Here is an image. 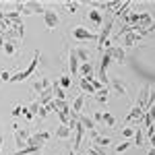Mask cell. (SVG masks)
Returning a JSON list of instances; mask_svg holds the SVG:
<instances>
[{
  "label": "cell",
  "instance_id": "obj_50",
  "mask_svg": "<svg viewBox=\"0 0 155 155\" xmlns=\"http://www.w3.org/2000/svg\"><path fill=\"white\" fill-rule=\"evenodd\" d=\"M68 155H77V153H74V151H72V149H71V151H68Z\"/></svg>",
  "mask_w": 155,
  "mask_h": 155
},
{
  "label": "cell",
  "instance_id": "obj_44",
  "mask_svg": "<svg viewBox=\"0 0 155 155\" xmlns=\"http://www.w3.org/2000/svg\"><path fill=\"white\" fill-rule=\"evenodd\" d=\"M11 77H12V74L8 71H2V72H0V79H2V81H11Z\"/></svg>",
  "mask_w": 155,
  "mask_h": 155
},
{
  "label": "cell",
  "instance_id": "obj_5",
  "mask_svg": "<svg viewBox=\"0 0 155 155\" xmlns=\"http://www.w3.org/2000/svg\"><path fill=\"white\" fill-rule=\"evenodd\" d=\"M72 37L79 39V41H89V39H95L97 41V33L95 31H91V29H87V27H81V25L72 29Z\"/></svg>",
  "mask_w": 155,
  "mask_h": 155
},
{
  "label": "cell",
  "instance_id": "obj_18",
  "mask_svg": "<svg viewBox=\"0 0 155 155\" xmlns=\"http://www.w3.org/2000/svg\"><path fill=\"white\" fill-rule=\"evenodd\" d=\"M153 23H155V21H153V17H151V12H139V27L149 29Z\"/></svg>",
  "mask_w": 155,
  "mask_h": 155
},
{
  "label": "cell",
  "instance_id": "obj_29",
  "mask_svg": "<svg viewBox=\"0 0 155 155\" xmlns=\"http://www.w3.org/2000/svg\"><path fill=\"white\" fill-rule=\"evenodd\" d=\"M52 89H54V97H56V99H66V91L58 85V81L52 83Z\"/></svg>",
  "mask_w": 155,
  "mask_h": 155
},
{
  "label": "cell",
  "instance_id": "obj_27",
  "mask_svg": "<svg viewBox=\"0 0 155 155\" xmlns=\"http://www.w3.org/2000/svg\"><path fill=\"white\" fill-rule=\"evenodd\" d=\"M83 106H85V95H77L74 99H72V107H71V112L79 114V112L83 110Z\"/></svg>",
  "mask_w": 155,
  "mask_h": 155
},
{
  "label": "cell",
  "instance_id": "obj_41",
  "mask_svg": "<svg viewBox=\"0 0 155 155\" xmlns=\"http://www.w3.org/2000/svg\"><path fill=\"white\" fill-rule=\"evenodd\" d=\"M48 114H50V112H48V107H46V106H41V107H39V112H37V116H35V118H37V120H44L46 116H48Z\"/></svg>",
  "mask_w": 155,
  "mask_h": 155
},
{
  "label": "cell",
  "instance_id": "obj_33",
  "mask_svg": "<svg viewBox=\"0 0 155 155\" xmlns=\"http://www.w3.org/2000/svg\"><path fill=\"white\" fill-rule=\"evenodd\" d=\"M104 124H106V126H114V124H116V118H114V114H110V112H104Z\"/></svg>",
  "mask_w": 155,
  "mask_h": 155
},
{
  "label": "cell",
  "instance_id": "obj_38",
  "mask_svg": "<svg viewBox=\"0 0 155 155\" xmlns=\"http://www.w3.org/2000/svg\"><path fill=\"white\" fill-rule=\"evenodd\" d=\"M64 6H66V11L71 12V15H74L77 8H79V2H64Z\"/></svg>",
  "mask_w": 155,
  "mask_h": 155
},
{
  "label": "cell",
  "instance_id": "obj_48",
  "mask_svg": "<svg viewBox=\"0 0 155 155\" xmlns=\"http://www.w3.org/2000/svg\"><path fill=\"white\" fill-rule=\"evenodd\" d=\"M147 155H155V149H153V147L149 149V153H147Z\"/></svg>",
  "mask_w": 155,
  "mask_h": 155
},
{
  "label": "cell",
  "instance_id": "obj_3",
  "mask_svg": "<svg viewBox=\"0 0 155 155\" xmlns=\"http://www.w3.org/2000/svg\"><path fill=\"white\" fill-rule=\"evenodd\" d=\"M112 29H114V17H107L106 23L101 25V29H99V33H97V48L101 50V52H104V46H106V41H110Z\"/></svg>",
  "mask_w": 155,
  "mask_h": 155
},
{
  "label": "cell",
  "instance_id": "obj_10",
  "mask_svg": "<svg viewBox=\"0 0 155 155\" xmlns=\"http://www.w3.org/2000/svg\"><path fill=\"white\" fill-rule=\"evenodd\" d=\"M44 23H46V27H50V29H56V25L60 23V19H58V15H56V11L46 8V12H44Z\"/></svg>",
  "mask_w": 155,
  "mask_h": 155
},
{
  "label": "cell",
  "instance_id": "obj_51",
  "mask_svg": "<svg viewBox=\"0 0 155 155\" xmlns=\"http://www.w3.org/2000/svg\"><path fill=\"white\" fill-rule=\"evenodd\" d=\"M0 83H2V79H0Z\"/></svg>",
  "mask_w": 155,
  "mask_h": 155
},
{
  "label": "cell",
  "instance_id": "obj_7",
  "mask_svg": "<svg viewBox=\"0 0 155 155\" xmlns=\"http://www.w3.org/2000/svg\"><path fill=\"white\" fill-rule=\"evenodd\" d=\"M48 139H50V132L48 130H41V132L31 134L29 141H27V145H31V147H44V145L48 143Z\"/></svg>",
  "mask_w": 155,
  "mask_h": 155
},
{
  "label": "cell",
  "instance_id": "obj_31",
  "mask_svg": "<svg viewBox=\"0 0 155 155\" xmlns=\"http://www.w3.org/2000/svg\"><path fill=\"white\" fill-rule=\"evenodd\" d=\"M71 83H72V79L68 77V74H62V77L58 79V85L62 87V89H68V87H71Z\"/></svg>",
  "mask_w": 155,
  "mask_h": 155
},
{
  "label": "cell",
  "instance_id": "obj_16",
  "mask_svg": "<svg viewBox=\"0 0 155 155\" xmlns=\"http://www.w3.org/2000/svg\"><path fill=\"white\" fill-rule=\"evenodd\" d=\"M130 6H132V2H124V4H122V6H120L118 11L114 12V17H118L120 21H122V23H124V21H126V17H128V15H130Z\"/></svg>",
  "mask_w": 155,
  "mask_h": 155
},
{
  "label": "cell",
  "instance_id": "obj_19",
  "mask_svg": "<svg viewBox=\"0 0 155 155\" xmlns=\"http://www.w3.org/2000/svg\"><path fill=\"white\" fill-rule=\"evenodd\" d=\"M72 52L77 54V58L81 60V64H83V62H89V60H91V54H89V50H87V48H83V46H79V48H74Z\"/></svg>",
  "mask_w": 155,
  "mask_h": 155
},
{
  "label": "cell",
  "instance_id": "obj_49",
  "mask_svg": "<svg viewBox=\"0 0 155 155\" xmlns=\"http://www.w3.org/2000/svg\"><path fill=\"white\" fill-rule=\"evenodd\" d=\"M2 145H4V139L0 137V151H2Z\"/></svg>",
  "mask_w": 155,
  "mask_h": 155
},
{
  "label": "cell",
  "instance_id": "obj_17",
  "mask_svg": "<svg viewBox=\"0 0 155 155\" xmlns=\"http://www.w3.org/2000/svg\"><path fill=\"white\" fill-rule=\"evenodd\" d=\"M120 41H122V48H124V46H128V48H130V46H137V44L141 41V35L132 31V33H128V35H124Z\"/></svg>",
  "mask_w": 155,
  "mask_h": 155
},
{
  "label": "cell",
  "instance_id": "obj_12",
  "mask_svg": "<svg viewBox=\"0 0 155 155\" xmlns=\"http://www.w3.org/2000/svg\"><path fill=\"white\" fill-rule=\"evenodd\" d=\"M145 118V110H141L139 106H132V110L126 116V122H143Z\"/></svg>",
  "mask_w": 155,
  "mask_h": 155
},
{
  "label": "cell",
  "instance_id": "obj_36",
  "mask_svg": "<svg viewBox=\"0 0 155 155\" xmlns=\"http://www.w3.org/2000/svg\"><path fill=\"white\" fill-rule=\"evenodd\" d=\"M54 104H56V112H58V110H68V107H71V104H68L66 99H54Z\"/></svg>",
  "mask_w": 155,
  "mask_h": 155
},
{
  "label": "cell",
  "instance_id": "obj_34",
  "mask_svg": "<svg viewBox=\"0 0 155 155\" xmlns=\"http://www.w3.org/2000/svg\"><path fill=\"white\" fill-rule=\"evenodd\" d=\"M87 137H89V139L93 141V145H95L97 141H99V137H101V130H99V128H93V130L87 132Z\"/></svg>",
  "mask_w": 155,
  "mask_h": 155
},
{
  "label": "cell",
  "instance_id": "obj_21",
  "mask_svg": "<svg viewBox=\"0 0 155 155\" xmlns=\"http://www.w3.org/2000/svg\"><path fill=\"white\" fill-rule=\"evenodd\" d=\"M48 87H52V83H50L48 79H44V77H41L39 81H35V83H33V91L39 95V93H41V91H46Z\"/></svg>",
  "mask_w": 155,
  "mask_h": 155
},
{
  "label": "cell",
  "instance_id": "obj_13",
  "mask_svg": "<svg viewBox=\"0 0 155 155\" xmlns=\"http://www.w3.org/2000/svg\"><path fill=\"white\" fill-rule=\"evenodd\" d=\"M79 68H81V60L77 58V54H74V52H71V54H68V71H71L72 77H77V74H79Z\"/></svg>",
  "mask_w": 155,
  "mask_h": 155
},
{
  "label": "cell",
  "instance_id": "obj_11",
  "mask_svg": "<svg viewBox=\"0 0 155 155\" xmlns=\"http://www.w3.org/2000/svg\"><path fill=\"white\" fill-rule=\"evenodd\" d=\"M107 52H110V56H112V60H114V62H120V64H122V62L126 60V52H124V48H122V46H118V44H116V46H112Z\"/></svg>",
  "mask_w": 155,
  "mask_h": 155
},
{
  "label": "cell",
  "instance_id": "obj_39",
  "mask_svg": "<svg viewBox=\"0 0 155 155\" xmlns=\"http://www.w3.org/2000/svg\"><path fill=\"white\" fill-rule=\"evenodd\" d=\"M130 141H124V143H120L118 147H116V153H124V151H128V147H130Z\"/></svg>",
  "mask_w": 155,
  "mask_h": 155
},
{
  "label": "cell",
  "instance_id": "obj_43",
  "mask_svg": "<svg viewBox=\"0 0 155 155\" xmlns=\"http://www.w3.org/2000/svg\"><path fill=\"white\" fill-rule=\"evenodd\" d=\"M21 114H23V106H17L15 110H12V118H19Z\"/></svg>",
  "mask_w": 155,
  "mask_h": 155
},
{
  "label": "cell",
  "instance_id": "obj_46",
  "mask_svg": "<svg viewBox=\"0 0 155 155\" xmlns=\"http://www.w3.org/2000/svg\"><path fill=\"white\" fill-rule=\"evenodd\" d=\"M46 107H48V112H56V104H54V101H50Z\"/></svg>",
  "mask_w": 155,
  "mask_h": 155
},
{
  "label": "cell",
  "instance_id": "obj_45",
  "mask_svg": "<svg viewBox=\"0 0 155 155\" xmlns=\"http://www.w3.org/2000/svg\"><path fill=\"white\" fill-rule=\"evenodd\" d=\"M23 116H25L27 120H33V118H35V116H33V114H31V112H29L27 107H23Z\"/></svg>",
  "mask_w": 155,
  "mask_h": 155
},
{
  "label": "cell",
  "instance_id": "obj_20",
  "mask_svg": "<svg viewBox=\"0 0 155 155\" xmlns=\"http://www.w3.org/2000/svg\"><path fill=\"white\" fill-rule=\"evenodd\" d=\"M79 122H81L85 128H87V132H89V130H93V128H97L95 120L91 118V116H83V114H79Z\"/></svg>",
  "mask_w": 155,
  "mask_h": 155
},
{
  "label": "cell",
  "instance_id": "obj_9",
  "mask_svg": "<svg viewBox=\"0 0 155 155\" xmlns=\"http://www.w3.org/2000/svg\"><path fill=\"white\" fill-rule=\"evenodd\" d=\"M79 79H95V66L93 62H83L81 68H79Z\"/></svg>",
  "mask_w": 155,
  "mask_h": 155
},
{
  "label": "cell",
  "instance_id": "obj_8",
  "mask_svg": "<svg viewBox=\"0 0 155 155\" xmlns=\"http://www.w3.org/2000/svg\"><path fill=\"white\" fill-rule=\"evenodd\" d=\"M149 95H151V87L149 85H143L141 87V91H139V95H137V104L134 106H139L141 110L147 112V101H149Z\"/></svg>",
  "mask_w": 155,
  "mask_h": 155
},
{
  "label": "cell",
  "instance_id": "obj_15",
  "mask_svg": "<svg viewBox=\"0 0 155 155\" xmlns=\"http://www.w3.org/2000/svg\"><path fill=\"white\" fill-rule=\"evenodd\" d=\"M87 17H89V21L95 25V27H101L104 25V15H101V11H97V8H89Z\"/></svg>",
  "mask_w": 155,
  "mask_h": 155
},
{
  "label": "cell",
  "instance_id": "obj_2",
  "mask_svg": "<svg viewBox=\"0 0 155 155\" xmlns=\"http://www.w3.org/2000/svg\"><path fill=\"white\" fill-rule=\"evenodd\" d=\"M15 11L19 12V15H35V12H46V8H44L41 2L25 0V2H17L15 4Z\"/></svg>",
  "mask_w": 155,
  "mask_h": 155
},
{
  "label": "cell",
  "instance_id": "obj_26",
  "mask_svg": "<svg viewBox=\"0 0 155 155\" xmlns=\"http://www.w3.org/2000/svg\"><path fill=\"white\" fill-rule=\"evenodd\" d=\"M71 134H72V130L66 126V124H60L58 128H56V137H58V139H62V141H66Z\"/></svg>",
  "mask_w": 155,
  "mask_h": 155
},
{
  "label": "cell",
  "instance_id": "obj_37",
  "mask_svg": "<svg viewBox=\"0 0 155 155\" xmlns=\"http://www.w3.org/2000/svg\"><path fill=\"white\" fill-rule=\"evenodd\" d=\"M39 107H41V106H39V101L35 99V101H31V104H29V107H27V110H29V112H31L33 116H37V112H39Z\"/></svg>",
  "mask_w": 155,
  "mask_h": 155
},
{
  "label": "cell",
  "instance_id": "obj_23",
  "mask_svg": "<svg viewBox=\"0 0 155 155\" xmlns=\"http://www.w3.org/2000/svg\"><path fill=\"white\" fill-rule=\"evenodd\" d=\"M39 151H41V147H31V145H27L23 149H17L15 155H37Z\"/></svg>",
  "mask_w": 155,
  "mask_h": 155
},
{
  "label": "cell",
  "instance_id": "obj_32",
  "mask_svg": "<svg viewBox=\"0 0 155 155\" xmlns=\"http://www.w3.org/2000/svg\"><path fill=\"white\" fill-rule=\"evenodd\" d=\"M97 147H101V149H107V147H110V145H112V139H110V137H104V134H101V137H99V141H97Z\"/></svg>",
  "mask_w": 155,
  "mask_h": 155
},
{
  "label": "cell",
  "instance_id": "obj_30",
  "mask_svg": "<svg viewBox=\"0 0 155 155\" xmlns=\"http://www.w3.org/2000/svg\"><path fill=\"white\" fill-rule=\"evenodd\" d=\"M95 99L99 101V104H107V87H104V89H99V91H97Z\"/></svg>",
  "mask_w": 155,
  "mask_h": 155
},
{
  "label": "cell",
  "instance_id": "obj_42",
  "mask_svg": "<svg viewBox=\"0 0 155 155\" xmlns=\"http://www.w3.org/2000/svg\"><path fill=\"white\" fill-rule=\"evenodd\" d=\"M91 118L95 120V124H97V122H101V124H104V112H95Z\"/></svg>",
  "mask_w": 155,
  "mask_h": 155
},
{
  "label": "cell",
  "instance_id": "obj_28",
  "mask_svg": "<svg viewBox=\"0 0 155 155\" xmlns=\"http://www.w3.org/2000/svg\"><path fill=\"white\" fill-rule=\"evenodd\" d=\"M19 50V41H4V54L6 56H15Z\"/></svg>",
  "mask_w": 155,
  "mask_h": 155
},
{
  "label": "cell",
  "instance_id": "obj_47",
  "mask_svg": "<svg viewBox=\"0 0 155 155\" xmlns=\"http://www.w3.org/2000/svg\"><path fill=\"white\" fill-rule=\"evenodd\" d=\"M151 132H155V122H153V126H151V128L147 130V134H151Z\"/></svg>",
  "mask_w": 155,
  "mask_h": 155
},
{
  "label": "cell",
  "instance_id": "obj_24",
  "mask_svg": "<svg viewBox=\"0 0 155 155\" xmlns=\"http://www.w3.org/2000/svg\"><path fill=\"white\" fill-rule=\"evenodd\" d=\"M79 87H81V91L83 93H89V95H95V89H93V85L89 79H81L79 81Z\"/></svg>",
  "mask_w": 155,
  "mask_h": 155
},
{
  "label": "cell",
  "instance_id": "obj_4",
  "mask_svg": "<svg viewBox=\"0 0 155 155\" xmlns=\"http://www.w3.org/2000/svg\"><path fill=\"white\" fill-rule=\"evenodd\" d=\"M12 130H15V145H17V149H23V147H27V141H29V132L25 130V128H21L17 122L12 124Z\"/></svg>",
  "mask_w": 155,
  "mask_h": 155
},
{
  "label": "cell",
  "instance_id": "obj_25",
  "mask_svg": "<svg viewBox=\"0 0 155 155\" xmlns=\"http://www.w3.org/2000/svg\"><path fill=\"white\" fill-rule=\"evenodd\" d=\"M112 87H114V91H116L118 95H126V85L122 83L118 77H114V79H112Z\"/></svg>",
  "mask_w": 155,
  "mask_h": 155
},
{
  "label": "cell",
  "instance_id": "obj_40",
  "mask_svg": "<svg viewBox=\"0 0 155 155\" xmlns=\"http://www.w3.org/2000/svg\"><path fill=\"white\" fill-rule=\"evenodd\" d=\"M122 134H124V139H130V137H134V128L132 126H124L122 128Z\"/></svg>",
  "mask_w": 155,
  "mask_h": 155
},
{
  "label": "cell",
  "instance_id": "obj_14",
  "mask_svg": "<svg viewBox=\"0 0 155 155\" xmlns=\"http://www.w3.org/2000/svg\"><path fill=\"white\" fill-rule=\"evenodd\" d=\"M56 97H54V89L52 87H48L46 91H41L39 95H37V101H39V106H48L50 101H54Z\"/></svg>",
  "mask_w": 155,
  "mask_h": 155
},
{
  "label": "cell",
  "instance_id": "obj_35",
  "mask_svg": "<svg viewBox=\"0 0 155 155\" xmlns=\"http://www.w3.org/2000/svg\"><path fill=\"white\" fill-rule=\"evenodd\" d=\"M132 145L143 147V130H141V128H137V130H134V143H132Z\"/></svg>",
  "mask_w": 155,
  "mask_h": 155
},
{
  "label": "cell",
  "instance_id": "obj_22",
  "mask_svg": "<svg viewBox=\"0 0 155 155\" xmlns=\"http://www.w3.org/2000/svg\"><path fill=\"white\" fill-rule=\"evenodd\" d=\"M143 122H145V126H147V130H149V128L153 126V122H155V106H153V107H149V110L145 112Z\"/></svg>",
  "mask_w": 155,
  "mask_h": 155
},
{
  "label": "cell",
  "instance_id": "obj_6",
  "mask_svg": "<svg viewBox=\"0 0 155 155\" xmlns=\"http://www.w3.org/2000/svg\"><path fill=\"white\" fill-rule=\"evenodd\" d=\"M85 137H87V128H85L83 124L79 122V126L72 130V151H77V149L81 147V143H83Z\"/></svg>",
  "mask_w": 155,
  "mask_h": 155
},
{
  "label": "cell",
  "instance_id": "obj_1",
  "mask_svg": "<svg viewBox=\"0 0 155 155\" xmlns=\"http://www.w3.org/2000/svg\"><path fill=\"white\" fill-rule=\"evenodd\" d=\"M39 60H41V54H39V50H35V52H33V58H31V62H29V66H27L25 71L12 74V77H11V83H21V81H25V79H29V77L35 72Z\"/></svg>",
  "mask_w": 155,
  "mask_h": 155
}]
</instances>
